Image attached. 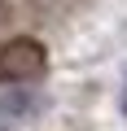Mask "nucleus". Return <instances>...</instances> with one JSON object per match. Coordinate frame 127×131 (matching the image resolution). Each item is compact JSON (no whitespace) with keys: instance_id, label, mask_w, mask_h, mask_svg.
Returning a JSON list of instances; mask_svg holds the SVG:
<instances>
[{"instance_id":"nucleus-1","label":"nucleus","mask_w":127,"mask_h":131,"mask_svg":"<svg viewBox=\"0 0 127 131\" xmlns=\"http://www.w3.org/2000/svg\"><path fill=\"white\" fill-rule=\"evenodd\" d=\"M44 48L35 39H9V44H0V83H22V79H35L44 74Z\"/></svg>"},{"instance_id":"nucleus-2","label":"nucleus","mask_w":127,"mask_h":131,"mask_svg":"<svg viewBox=\"0 0 127 131\" xmlns=\"http://www.w3.org/2000/svg\"><path fill=\"white\" fill-rule=\"evenodd\" d=\"M123 109H127V92H123Z\"/></svg>"}]
</instances>
